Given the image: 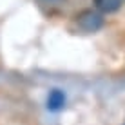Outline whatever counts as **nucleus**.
Returning a JSON list of instances; mask_svg holds the SVG:
<instances>
[{"mask_svg":"<svg viewBox=\"0 0 125 125\" xmlns=\"http://www.w3.org/2000/svg\"><path fill=\"white\" fill-rule=\"evenodd\" d=\"M65 93L62 91V89H51L49 94H47V111H51V113H58V111H62L63 107H65Z\"/></svg>","mask_w":125,"mask_h":125,"instance_id":"nucleus-2","label":"nucleus"},{"mask_svg":"<svg viewBox=\"0 0 125 125\" xmlns=\"http://www.w3.org/2000/svg\"><path fill=\"white\" fill-rule=\"evenodd\" d=\"M76 25L83 33H96L103 27V16L100 11L93 9H83L76 15Z\"/></svg>","mask_w":125,"mask_h":125,"instance_id":"nucleus-1","label":"nucleus"},{"mask_svg":"<svg viewBox=\"0 0 125 125\" xmlns=\"http://www.w3.org/2000/svg\"><path fill=\"white\" fill-rule=\"evenodd\" d=\"M123 125H125V123H123Z\"/></svg>","mask_w":125,"mask_h":125,"instance_id":"nucleus-4","label":"nucleus"},{"mask_svg":"<svg viewBox=\"0 0 125 125\" xmlns=\"http://www.w3.org/2000/svg\"><path fill=\"white\" fill-rule=\"evenodd\" d=\"M122 6H123V0H94V7L103 15L116 13Z\"/></svg>","mask_w":125,"mask_h":125,"instance_id":"nucleus-3","label":"nucleus"}]
</instances>
